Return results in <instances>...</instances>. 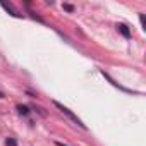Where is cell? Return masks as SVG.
Here are the masks:
<instances>
[{
	"label": "cell",
	"instance_id": "obj_2",
	"mask_svg": "<svg viewBox=\"0 0 146 146\" xmlns=\"http://www.w3.org/2000/svg\"><path fill=\"white\" fill-rule=\"evenodd\" d=\"M117 29H119V33H120L124 38H131V31H129V28H127L125 24H117Z\"/></svg>",
	"mask_w": 146,
	"mask_h": 146
},
{
	"label": "cell",
	"instance_id": "obj_3",
	"mask_svg": "<svg viewBox=\"0 0 146 146\" xmlns=\"http://www.w3.org/2000/svg\"><path fill=\"white\" fill-rule=\"evenodd\" d=\"M0 5H2V7H4V9L7 11V12H11V16H14V17H21V14H17V12H16V11H14V9L11 7V5H7V4H4V2L0 4Z\"/></svg>",
	"mask_w": 146,
	"mask_h": 146
},
{
	"label": "cell",
	"instance_id": "obj_4",
	"mask_svg": "<svg viewBox=\"0 0 146 146\" xmlns=\"http://www.w3.org/2000/svg\"><path fill=\"white\" fill-rule=\"evenodd\" d=\"M17 112H19V113H23V115H28V113H29L28 107H24V105H17Z\"/></svg>",
	"mask_w": 146,
	"mask_h": 146
},
{
	"label": "cell",
	"instance_id": "obj_8",
	"mask_svg": "<svg viewBox=\"0 0 146 146\" xmlns=\"http://www.w3.org/2000/svg\"><path fill=\"white\" fill-rule=\"evenodd\" d=\"M57 144H58V146H65V144H62V143H57Z\"/></svg>",
	"mask_w": 146,
	"mask_h": 146
},
{
	"label": "cell",
	"instance_id": "obj_9",
	"mask_svg": "<svg viewBox=\"0 0 146 146\" xmlns=\"http://www.w3.org/2000/svg\"><path fill=\"white\" fill-rule=\"evenodd\" d=\"M0 98H4V95H2V93H0Z\"/></svg>",
	"mask_w": 146,
	"mask_h": 146
},
{
	"label": "cell",
	"instance_id": "obj_1",
	"mask_svg": "<svg viewBox=\"0 0 146 146\" xmlns=\"http://www.w3.org/2000/svg\"><path fill=\"white\" fill-rule=\"evenodd\" d=\"M53 105H55V107H57V108H58V110H60L62 113H65V115H67V117H69V119H70L72 122H74L76 125H79L81 129H86V125H84V124L81 122V119H79L78 115H74V113H72V112H70V110L67 108V107H64V105H62V103H58V102H53Z\"/></svg>",
	"mask_w": 146,
	"mask_h": 146
},
{
	"label": "cell",
	"instance_id": "obj_6",
	"mask_svg": "<svg viewBox=\"0 0 146 146\" xmlns=\"http://www.w3.org/2000/svg\"><path fill=\"white\" fill-rule=\"evenodd\" d=\"M64 9H65L67 12H72V11H74V7H72L70 4H64Z\"/></svg>",
	"mask_w": 146,
	"mask_h": 146
},
{
	"label": "cell",
	"instance_id": "obj_5",
	"mask_svg": "<svg viewBox=\"0 0 146 146\" xmlns=\"http://www.w3.org/2000/svg\"><path fill=\"white\" fill-rule=\"evenodd\" d=\"M5 144H7V146H17V141H16L14 137H7V139H5Z\"/></svg>",
	"mask_w": 146,
	"mask_h": 146
},
{
	"label": "cell",
	"instance_id": "obj_7",
	"mask_svg": "<svg viewBox=\"0 0 146 146\" xmlns=\"http://www.w3.org/2000/svg\"><path fill=\"white\" fill-rule=\"evenodd\" d=\"M139 19H141V24H143V28H144V26H146V21H144V16L141 14V17H139Z\"/></svg>",
	"mask_w": 146,
	"mask_h": 146
}]
</instances>
